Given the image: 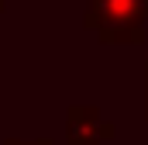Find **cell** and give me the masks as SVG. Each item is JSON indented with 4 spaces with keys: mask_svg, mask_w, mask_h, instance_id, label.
<instances>
[{
    "mask_svg": "<svg viewBox=\"0 0 148 145\" xmlns=\"http://www.w3.org/2000/svg\"><path fill=\"white\" fill-rule=\"evenodd\" d=\"M66 135L69 145H103L117 135V124L100 117V107L93 104H73L66 110Z\"/></svg>",
    "mask_w": 148,
    "mask_h": 145,
    "instance_id": "7a4b0ae2",
    "label": "cell"
},
{
    "mask_svg": "<svg viewBox=\"0 0 148 145\" xmlns=\"http://www.w3.org/2000/svg\"><path fill=\"white\" fill-rule=\"evenodd\" d=\"M145 121H148V90H145Z\"/></svg>",
    "mask_w": 148,
    "mask_h": 145,
    "instance_id": "277c9868",
    "label": "cell"
},
{
    "mask_svg": "<svg viewBox=\"0 0 148 145\" xmlns=\"http://www.w3.org/2000/svg\"><path fill=\"white\" fill-rule=\"evenodd\" d=\"M3 10H7V0H0V14H3Z\"/></svg>",
    "mask_w": 148,
    "mask_h": 145,
    "instance_id": "8992f818",
    "label": "cell"
},
{
    "mask_svg": "<svg viewBox=\"0 0 148 145\" xmlns=\"http://www.w3.org/2000/svg\"><path fill=\"white\" fill-rule=\"evenodd\" d=\"M3 145H55L52 138H38V142H21V138H7Z\"/></svg>",
    "mask_w": 148,
    "mask_h": 145,
    "instance_id": "3957f363",
    "label": "cell"
},
{
    "mask_svg": "<svg viewBox=\"0 0 148 145\" xmlns=\"http://www.w3.org/2000/svg\"><path fill=\"white\" fill-rule=\"evenodd\" d=\"M145 90H148V62H145Z\"/></svg>",
    "mask_w": 148,
    "mask_h": 145,
    "instance_id": "5b68a950",
    "label": "cell"
},
{
    "mask_svg": "<svg viewBox=\"0 0 148 145\" xmlns=\"http://www.w3.org/2000/svg\"><path fill=\"white\" fill-rule=\"evenodd\" d=\"M148 0H86L83 28L103 45H141L148 41Z\"/></svg>",
    "mask_w": 148,
    "mask_h": 145,
    "instance_id": "6da1fadb",
    "label": "cell"
}]
</instances>
